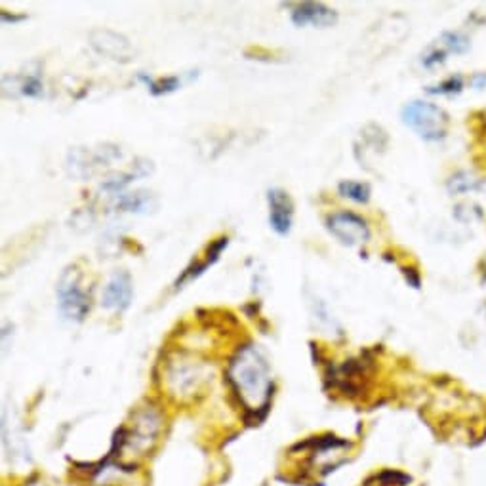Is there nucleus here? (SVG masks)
Segmentation results:
<instances>
[{
	"label": "nucleus",
	"instance_id": "a211bd4d",
	"mask_svg": "<svg viewBox=\"0 0 486 486\" xmlns=\"http://www.w3.org/2000/svg\"><path fill=\"white\" fill-rule=\"evenodd\" d=\"M468 174H460V176L452 178L451 182V191L454 193H465V191H470V189H475L477 187V182L475 180H470L468 182Z\"/></svg>",
	"mask_w": 486,
	"mask_h": 486
},
{
	"label": "nucleus",
	"instance_id": "6ab92c4d",
	"mask_svg": "<svg viewBox=\"0 0 486 486\" xmlns=\"http://www.w3.org/2000/svg\"><path fill=\"white\" fill-rule=\"evenodd\" d=\"M0 19H3V22L5 24H17V22H24V19H25V15H10L6 10H3V12H0Z\"/></svg>",
	"mask_w": 486,
	"mask_h": 486
},
{
	"label": "nucleus",
	"instance_id": "f8f14e48",
	"mask_svg": "<svg viewBox=\"0 0 486 486\" xmlns=\"http://www.w3.org/2000/svg\"><path fill=\"white\" fill-rule=\"evenodd\" d=\"M140 81L145 83V86L149 88V92L153 95H164V94H172V92H176L180 86H182V79L180 76H166V79H159V81H154L151 79V76L147 74H140Z\"/></svg>",
	"mask_w": 486,
	"mask_h": 486
},
{
	"label": "nucleus",
	"instance_id": "9b49d317",
	"mask_svg": "<svg viewBox=\"0 0 486 486\" xmlns=\"http://www.w3.org/2000/svg\"><path fill=\"white\" fill-rule=\"evenodd\" d=\"M227 244H229V239H227V237H222V239H218L216 243H212V244L208 246V254H206V258H204L203 262H193V263L183 271L182 277H178V281H176V284H174V286L182 288L185 283H189V281H193V279L201 277L212 263H216V262H218V258H220V254H222V250H223Z\"/></svg>",
	"mask_w": 486,
	"mask_h": 486
},
{
	"label": "nucleus",
	"instance_id": "423d86ee",
	"mask_svg": "<svg viewBox=\"0 0 486 486\" xmlns=\"http://www.w3.org/2000/svg\"><path fill=\"white\" fill-rule=\"evenodd\" d=\"M168 382L172 392L176 395H191L201 387L204 374H203V364L197 361L189 359H180V361H170L168 366Z\"/></svg>",
	"mask_w": 486,
	"mask_h": 486
},
{
	"label": "nucleus",
	"instance_id": "20e7f679",
	"mask_svg": "<svg viewBox=\"0 0 486 486\" xmlns=\"http://www.w3.org/2000/svg\"><path fill=\"white\" fill-rule=\"evenodd\" d=\"M57 305L64 319L71 322H83L86 319L90 300L81 286V271L76 267H67L62 273L57 283Z\"/></svg>",
	"mask_w": 486,
	"mask_h": 486
},
{
	"label": "nucleus",
	"instance_id": "f257e3e1",
	"mask_svg": "<svg viewBox=\"0 0 486 486\" xmlns=\"http://www.w3.org/2000/svg\"><path fill=\"white\" fill-rule=\"evenodd\" d=\"M227 378L244 411L256 420L263 418L273 395V378L262 349L254 343L241 347L229 362Z\"/></svg>",
	"mask_w": 486,
	"mask_h": 486
},
{
	"label": "nucleus",
	"instance_id": "2eb2a0df",
	"mask_svg": "<svg viewBox=\"0 0 486 486\" xmlns=\"http://www.w3.org/2000/svg\"><path fill=\"white\" fill-rule=\"evenodd\" d=\"M441 43L444 45V50L446 52H456V54H461L470 48V41L465 38L463 35L460 33H444Z\"/></svg>",
	"mask_w": 486,
	"mask_h": 486
},
{
	"label": "nucleus",
	"instance_id": "412c9836",
	"mask_svg": "<svg viewBox=\"0 0 486 486\" xmlns=\"http://www.w3.org/2000/svg\"><path fill=\"white\" fill-rule=\"evenodd\" d=\"M29 486H43V484H29Z\"/></svg>",
	"mask_w": 486,
	"mask_h": 486
},
{
	"label": "nucleus",
	"instance_id": "dca6fc26",
	"mask_svg": "<svg viewBox=\"0 0 486 486\" xmlns=\"http://www.w3.org/2000/svg\"><path fill=\"white\" fill-rule=\"evenodd\" d=\"M463 88V81L461 76H451V79H446L444 83L427 88L430 94H458Z\"/></svg>",
	"mask_w": 486,
	"mask_h": 486
},
{
	"label": "nucleus",
	"instance_id": "6e6552de",
	"mask_svg": "<svg viewBox=\"0 0 486 486\" xmlns=\"http://www.w3.org/2000/svg\"><path fill=\"white\" fill-rule=\"evenodd\" d=\"M267 203L271 229H273L277 235L286 237L292 229V222H294V203H292L290 194L279 187L269 189Z\"/></svg>",
	"mask_w": 486,
	"mask_h": 486
},
{
	"label": "nucleus",
	"instance_id": "1a4fd4ad",
	"mask_svg": "<svg viewBox=\"0 0 486 486\" xmlns=\"http://www.w3.org/2000/svg\"><path fill=\"white\" fill-rule=\"evenodd\" d=\"M90 41L97 52L109 57V60H114V62L126 64L132 60L134 54H135V50L132 48L126 36L114 33V31H109V29L94 31L90 35Z\"/></svg>",
	"mask_w": 486,
	"mask_h": 486
},
{
	"label": "nucleus",
	"instance_id": "f03ea898",
	"mask_svg": "<svg viewBox=\"0 0 486 486\" xmlns=\"http://www.w3.org/2000/svg\"><path fill=\"white\" fill-rule=\"evenodd\" d=\"M163 427V416L159 411L147 406L142 408V411L134 416V423L130 427H121L119 433H116L114 439V449L116 456L121 458H134L145 456L153 444L157 442V437L161 433Z\"/></svg>",
	"mask_w": 486,
	"mask_h": 486
},
{
	"label": "nucleus",
	"instance_id": "7ed1b4c3",
	"mask_svg": "<svg viewBox=\"0 0 486 486\" xmlns=\"http://www.w3.org/2000/svg\"><path fill=\"white\" fill-rule=\"evenodd\" d=\"M402 123L427 142L442 140L449 128V116L430 102H411L402 107Z\"/></svg>",
	"mask_w": 486,
	"mask_h": 486
},
{
	"label": "nucleus",
	"instance_id": "4468645a",
	"mask_svg": "<svg viewBox=\"0 0 486 486\" xmlns=\"http://www.w3.org/2000/svg\"><path fill=\"white\" fill-rule=\"evenodd\" d=\"M121 210L126 212H144L147 208H151V197L147 193H135V194H123L121 201H119Z\"/></svg>",
	"mask_w": 486,
	"mask_h": 486
},
{
	"label": "nucleus",
	"instance_id": "f3484780",
	"mask_svg": "<svg viewBox=\"0 0 486 486\" xmlns=\"http://www.w3.org/2000/svg\"><path fill=\"white\" fill-rule=\"evenodd\" d=\"M22 94L27 97H41L43 95V83L38 76H27L22 84Z\"/></svg>",
	"mask_w": 486,
	"mask_h": 486
},
{
	"label": "nucleus",
	"instance_id": "aec40b11",
	"mask_svg": "<svg viewBox=\"0 0 486 486\" xmlns=\"http://www.w3.org/2000/svg\"><path fill=\"white\" fill-rule=\"evenodd\" d=\"M404 277L414 288H420V277L416 273V269H404Z\"/></svg>",
	"mask_w": 486,
	"mask_h": 486
},
{
	"label": "nucleus",
	"instance_id": "ddd939ff",
	"mask_svg": "<svg viewBox=\"0 0 486 486\" xmlns=\"http://www.w3.org/2000/svg\"><path fill=\"white\" fill-rule=\"evenodd\" d=\"M338 191H340L342 197H345L349 201H355L359 204H364V203H368V199H371V187L362 182H342L338 185Z\"/></svg>",
	"mask_w": 486,
	"mask_h": 486
},
{
	"label": "nucleus",
	"instance_id": "9d476101",
	"mask_svg": "<svg viewBox=\"0 0 486 486\" xmlns=\"http://www.w3.org/2000/svg\"><path fill=\"white\" fill-rule=\"evenodd\" d=\"M338 22V14L321 3H303L292 10V24L298 27H330Z\"/></svg>",
	"mask_w": 486,
	"mask_h": 486
},
{
	"label": "nucleus",
	"instance_id": "0eeeda50",
	"mask_svg": "<svg viewBox=\"0 0 486 486\" xmlns=\"http://www.w3.org/2000/svg\"><path fill=\"white\" fill-rule=\"evenodd\" d=\"M134 283L128 271H116L102 292V307L111 313H123L132 303Z\"/></svg>",
	"mask_w": 486,
	"mask_h": 486
},
{
	"label": "nucleus",
	"instance_id": "39448f33",
	"mask_svg": "<svg viewBox=\"0 0 486 486\" xmlns=\"http://www.w3.org/2000/svg\"><path fill=\"white\" fill-rule=\"evenodd\" d=\"M326 229L345 246H359L371 239V229H368L366 220L347 210L330 213L326 218Z\"/></svg>",
	"mask_w": 486,
	"mask_h": 486
}]
</instances>
